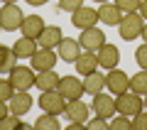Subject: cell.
I'll return each instance as SVG.
<instances>
[{"label":"cell","mask_w":147,"mask_h":130,"mask_svg":"<svg viewBox=\"0 0 147 130\" xmlns=\"http://www.w3.org/2000/svg\"><path fill=\"white\" fill-rule=\"evenodd\" d=\"M142 30H145V17L140 12H125L120 25H118V32H120V37L125 42H132L137 37H142Z\"/></svg>","instance_id":"cell-1"},{"label":"cell","mask_w":147,"mask_h":130,"mask_svg":"<svg viewBox=\"0 0 147 130\" xmlns=\"http://www.w3.org/2000/svg\"><path fill=\"white\" fill-rule=\"evenodd\" d=\"M145 108V101H142L140 93H135V91L127 89L125 93L115 96V110L123 115H127V118H132V115H137L140 110Z\"/></svg>","instance_id":"cell-2"},{"label":"cell","mask_w":147,"mask_h":130,"mask_svg":"<svg viewBox=\"0 0 147 130\" xmlns=\"http://www.w3.org/2000/svg\"><path fill=\"white\" fill-rule=\"evenodd\" d=\"M22 20H25V12H22L15 3H3V7H0V25H3L5 32L20 30Z\"/></svg>","instance_id":"cell-3"},{"label":"cell","mask_w":147,"mask_h":130,"mask_svg":"<svg viewBox=\"0 0 147 130\" xmlns=\"http://www.w3.org/2000/svg\"><path fill=\"white\" fill-rule=\"evenodd\" d=\"M39 108H42L44 113L61 115L64 110H66V98H64L57 89L54 91H42V96H39Z\"/></svg>","instance_id":"cell-4"},{"label":"cell","mask_w":147,"mask_h":130,"mask_svg":"<svg viewBox=\"0 0 147 130\" xmlns=\"http://www.w3.org/2000/svg\"><path fill=\"white\" fill-rule=\"evenodd\" d=\"M59 62V54L57 49H47V47H39L34 54L30 57V64L34 71H49V69H54Z\"/></svg>","instance_id":"cell-5"},{"label":"cell","mask_w":147,"mask_h":130,"mask_svg":"<svg viewBox=\"0 0 147 130\" xmlns=\"http://www.w3.org/2000/svg\"><path fill=\"white\" fill-rule=\"evenodd\" d=\"M91 110H93L98 118H105V120H110L113 115L118 113L115 110V98H113V93H96L93 96V103H91Z\"/></svg>","instance_id":"cell-6"},{"label":"cell","mask_w":147,"mask_h":130,"mask_svg":"<svg viewBox=\"0 0 147 130\" xmlns=\"http://www.w3.org/2000/svg\"><path fill=\"white\" fill-rule=\"evenodd\" d=\"M57 91L66 101H76V98H81V96L86 93V91H84V81H81L79 76H61V79H59Z\"/></svg>","instance_id":"cell-7"},{"label":"cell","mask_w":147,"mask_h":130,"mask_svg":"<svg viewBox=\"0 0 147 130\" xmlns=\"http://www.w3.org/2000/svg\"><path fill=\"white\" fill-rule=\"evenodd\" d=\"M34 79H37V74L30 66H15L10 71V83L15 86V91H30L34 86Z\"/></svg>","instance_id":"cell-8"},{"label":"cell","mask_w":147,"mask_h":130,"mask_svg":"<svg viewBox=\"0 0 147 130\" xmlns=\"http://www.w3.org/2000/svg\"><path fill=\"white\" fill-rule=\"evenodd\" d=\"M79 44H81V49L98 52V49L105 44V32H103V30H98V27H86V30H81Z\"/></svg>","instance_id":"cell-9"},{"label":"cell","mask_w":147,"mask_h":130,"mask_svg":"<svg viewBox=\"0 0 147 130\" xmlns=\"http://www.w3.org/2000/svg\"><path fill=\"white\" fill-rule=\"evenodd\" d=\"M105 86H108V91L113 96H120V93H125L127 89H130V79H127V74L125 71H120V69H110L108 71V76H105Z\"/></svg>","instance_id":"cell-10"},{"label":"cell","mask_w":147,"mask_h":130,"mask_svg":"<svg viewBox=\"0 0 147 130\" xmlns=\"http://www.w3.org/2000/svg\"><path fill=\"white\" fill-rule=\"evenodd\" d=\"M71 22H74V27L86 30V27H96V22H100V17H98V10L81 5L76 12H71Z\"/></svg>","instance_id":"cell-11"},{"label":"cell","mask_w":147,"mask_h":130,"mask_svg":"<svg viewBox=\"0 0 147 130\" xmlns=\"http://www.w3.org/2000/svg\"><path fill=\"white\" fill-rule=\"evenodd\" d=\"M96 54H98V66L105 69V71H110V69H115L118 64H120V52H118L115 44H108V42H105Z\"/></svg>","instance_id":"cell-12"},{"label":"cell","mask_w":147,"mask_h":130,"mask_svg":"<svg viewBox=\"0 0 147 130\" xmlns=\"http://www.w3.org/2000/svg\"><path fill=\"white\" fill-rule=\"evenodd\" d=\"M66 118H69V123H86L88 120V113H91V106L88 103H84L81 98H76V101H66Z\"/></svg>","instance_id":"cell-13"},{"label":"cell","mask_w":147,"mask_h":130,"mask_svg":"<svg viewBox=\"0 0 147 130\" xmlns=\"http://www.w3.org/2000/svg\"><path fill=\"white\" fill-rule=\"evenodd\" d=\"M74 66H76V71H79L81 76H88V74H93L96 69H98V54L84 49V52L79 54V59L74 62Z\"/></svg>","instance_id":"cell-14"},{"label":"cell","mask_w":147,"mask_h":130,"mask_svg":"<svg viewBox=\"0 0 147 130\" xmlns=\"http://www.w3.org/2000/svg\"><path fill=\"white\" fill-rule=\"evenodd\" d=\"M81 52H84V49H81L79 39H66V37L59 42V47H57L59 59H64V62H71V64L79 59V54H81Z\"/></svg>","instance_id":"cell-15"},{"label":"cell","mask_w":147,"mask_h":130,"mask_svg":"<svg viewBox=\"0 0 147 130\" xmlns=\"http://www.w3.org/2000/svg\"><path fill=\"white\" fill-rule=\"evenodd\" d=\"M32 103H34V101H32L30 91H15V93H12V98H10V113L25 115V113H30Z\"/></svg>","instance_id":"cell-16"},{"label":"cell","mask_w":147,"mask_h":130,"mask_svg":"<svg viewBox=\"0 0 147 130\" xmlns=\"http://www.w3.org/2000/svg\"><path fill=\"white\" fill-rule=\"evenodd\" d=\"M123 15H125V12H123L115 3H100V7H98V17H100L103 25H120Z\"/></svg>","instance_id":"cell-17"},{"label":"cell","mask_w":147,"mask_h":130,"mask_svg":"<svg viewBox=\"0 0 147 130\" xmlns=\"http://www.w3.org/2000/svg\"><path fill=\"white\" fill-rule=\"evenodd\" d=\"M44 20L39 15H25V20H22V27H20V32L25 37H32V39H37V37L44 32Z\"/></svg>","instance_id":"cell-18"},{"label":"cell","mask_w":147,"mask_h":130,"mask_svg":"<svg viewBox=\"0 0 147 130\" xmlns=\"http://www.w3.org/2000/svg\"><path fill=\"white\" fill-rule=\"evenodd\" d=\"M61 39H64V35H61V27H57V25H49V27H44V32H42L39 37H37L39 47H47V49H57Z\"/></svg>","instance_id":"cell-19"},{"label":"cell","mask_w":147,"mask_h":130,"mask_svg":"<svg viewBox=\"0 0 147 130\" xmlns=\"http://www.w3.org/2000/svg\"><path fill=\"white\" fill-rule=\"evenodd\" d=\"M12 49H15V54H17V59H30L32 54L39 49V42L37 39H32V37H25L22 35L20 39L12 44Z\"/></svg>","instance_id":"cell-20"},{"label":"cell","mask_w":147,"mask_h":130,"mask_svg":"<svg viewBox=\"0 0 147 130\" xmlns=\"http://www.w3.org/2000/svg\"><path fill=\"white\" fill-rule=\"evenodd\" d=\"M84 91L88 96H96V93H100V91H105V74H100L98 69H96L93 74L84 76Z\"/></svg>","instance_id":"cell-21"},{"label":"cell","mask_w":147,"mask_h":130,"mask_svg":"<svg viewBox=\"0 0 147 130\" xmlns=\"http://www.w3.org/2000/svg\"><path fill=\"white\" fill-rule=\"evenodd\" d=\"M59 74L54 71V69H49V71H37V79H34V86L39 91H54L59 86Z\"/></svg>","instance_id":"cell-22"},{"label":"cell","mask_w":147,"mask_h":130,"mask_svg":"<svg viewBox=\"0 0 147 130\" xmlns=\"http://www.w3.org/2000/svg\"><path fill=\"white\" fill-rule=\"evenodd\" d=\"M15 66H17V54H15V49L0 44V74H10Z\"/></svg>","instance_id":"cell-23"},{"label":"cell","mask_w":147,"mask_h":130,"mask_svg":"<svg viewBox=\"0 0 147 130\" xmlns=\"http://www.w3.org/2000/svg\"><path fill=\"white\" fill-rule=\"evenodd\" d=\"M130 91L147 96V69H140L135 76H130Z\"/></svg>","instance_id":"cell-24"},{"label":"cell","mask_w":147,"mask_h":130,"mask_svg":"<svg viewBox=\"0 0 147 130\" xmlns=\"http://www.w3.org/2000/svg\"><path fill=\"white\" fill-rule=\"evenodd\" d=\"M34 128H39V130H59V118L52 115V113H44V115H39V118L34 120Z\"/></svg>","instance_id":"cell-25"},{"label":"cell","mask_w":147,"mask_h":130,"mask_svg":"<svg viewBox=\"0 0 147 130\" xmlns=\"http://www.w3.org/2000/svg\"><path fill=\"white\" fill-rule=\"evenodd\" d=\"M15 128H25V123H22V115L7 113L5 118H0V130H15Z\"/></svg>","instance_id":"cell-26"},{"label":"cell","mask_w":147,"mask_h":130,"mask_svg":"<svg viewBox=\"0 0 147 130\" xmlns=\"http://www.w3.org/2000/svg\"><path fill=\"white\" fill-rule=\"evenodd\" d=\"M108 128H113V130H130L132 128V118L118 113V115H113V118L108 120Z\"/></svg>","instance_id":"cell-27"},{"label":"cell","mask_w":147,"mask_h":130,"mask_svg":"<svg viewBox=\"0 0 147 130\" xmlns=\"http://www.w3.org/2000/svg\"><path fill=\"white\" fill-rule=\"evenodd\" d=\"M12 93H15V86L10 83V79H0V101H7L10 103Z\"/></svg>","instance_id":"cell-28"},{"label":"cell","mask_w":147,"mask_h":130,"mask_svg":"<svg viewBox=\"0 0 147 130\" xmlns=\"http://www.w3.org/2000/svg\"><path fill=\"white\" fill-rule=\"evenodd\" d=\"M140 3L142 0H115V5L120 7L123 12H137L140 10Z\"/></svg>","instance_id":"cell-29"},{"label":"cell","mask_w":147,"mask_h":130,"mask_svg":"<svg viewBox=\"0 0 147 130\" xmlns=\"http://www.w3.org/2000/svg\"><path fill=\"white\" fill-rule=\"evenodd\" d=\"M84 5V0H59V10L61 12H76Z\"/></svg>","instance_id":"cell-30"},{"label":"cell","mask_w":147,"mask_h":130,"mask_svg":"<svg viewBox=\"0 0 147 130\" xmlns=\"http://www.w3.org/2000/svg\"><path fill=\"white\" fill-rule=\"evenodd\" d=\"M132 128L135 130H147V108H142L137 115H132Z\"/></svg>","instance_id":"cell-31"},{"label":"cell","mask_w":147,"mask_h":130,"mask_svg":"<svg viewBox=\"0 0 147 130\" xmlns=\"http://www.w3.org/2000/svg\"><path fill=\"white\" fill-rule=\"evenodd\" d=\"M135 62H137V66H140V69H147V42L135 49Z\"/></svg>","instance_id":"cell-32"},{"label":"cell","mask_w":147,"mask_h":130,"mask_svg":"<svg viewBox=\"0 0 147 130\" xmlns=\"http://www.w3.org/2000/svg\"><path fill=\"white\" fill-rule=\"evenodd\" d=\"M86 128H88V130H105V128H108V120L96 115L93 120H86Z\"/></svg>","instance_id":"cell-33"},{"label":"cell","mask_w":147,"mask_h":130,"mask_svg":"<svg viewBox=\"0 0 147 130\" xmlns=\"http://www.w3.org/2000/svg\"><path fill=\"white\" fill-rule=\"evenodd\" d=\"M7 113H10V103L7 101H0V118H5Z\"/></svg>","instance_id":"cell-34"},{"label":"cell","mask_w":147,"mask_h":130,"mask_svg":"<svg viewBox=\"0 0 147 130\" xmlns=\"http://www.w3.org/2000/svg\"><path fill=\"white\" fill-rule=\"evenodd\" d=\"M137 12H140V15L145 17V22H147V0H142V3H140V10H137Z\"/></svg>","instance_id":"cell-35"},{"label":"cell","mask_w":147,"mask_h":130,"mask_svg":"<svg viewBox=\"0 0 147 130\" xmlns=\"http://www.w3.org/2000/svg\"><path fill=\"white\" fill-rule=\"evenodd\" d=\"M49 0H27V5H32V7H39V5H47Z\"/></svg>","instance_id":"cell-36"},{"label":"cell","mask_w":147,"mask_h":130,"mask_svg":"<svg viewBox=\"0 0 147 130\" xmlns=\"http://www.w3.org/2000/svg\"><path fill=\"white\" fill-rule=\"evenodd\" d=\"M142 39L147 42V22H145V30H142Z\"/></svg>","instance_id":"cell-37"},{"label":"cell","mask_w":147,"mask_h":130,"mask_svg":"<svg viewBox=\"0 0 147 130\" xmlns=\"http://www.w3.org/2000/svg\"><path fill=\"white\" fill-rule=\"evenodd\" d=\"M96 3H110V0H96Z\"/></svg>","instance_id":"cell-38"},{"label":"cell","mask_w":147,"mask_h":130,"mask_svg":"<svg viewBox=\"0 0 147 130\" xmlns=\"http://www.w3.org/2000/svg\"><path fill=\"white\" fill-rule=\"evenodd\" d=\"M3 3H17V0H3Z\"/></svg>","instance_id":"cell-39"},{"label":"cell","mask_w":147,"mask_h":130,"mask_svg":"<svg viewBox=\"0 0 147 130\" xmlns=\"http://www.w3.org/2000/svg\"><path fill=\"white\" fill-rule=\"evenodd\" d=\"M145 108H147V96H145Z\"/></svg>","instance_id":"cell-40"},{"label":"cell","mask_w":147,"mask_h":130,"mask_svg":"<svg viewBox=\"0 0 147 130\" xmlns=\"http://www.w3.org/2000/svg\"><path fill=\"white\" fill-rule=\"evenodd\" d=\"M0 32H3V25H0Z\"/></svg>","instance_id":"cell-41"}]
</instances>
